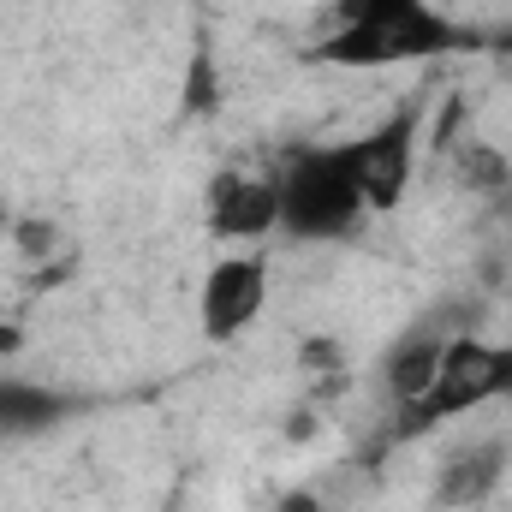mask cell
I'll use <instances>...</instances> for the list:
<instances>
[{
    "mask_svg": "<svg viewBox=\"0 0 512 512\" xmlns=\"http://www.w3.org/2000/svg\"><path fill=\"white\" fill-rule=\"evenodd\" d=\"M274 512H322V501H316L310 489H292V495H280V507Z\"/></svg>",
    "mask_w": 512,
    "mask_h": 512,
    "instance_id": "obj_10",
    "label": "cell"
},
{
    "mask_svg": "<svg viewBox=\"0 0 512 512\" xmlns=\"http://www.w3.org/2000/svg\"><path fill=\"white\" fill-rule=\"evenodd\" d=\"M274 185H280V233L298 245H346L370 221V203L334 143L286 149V161L274 167Z\"/></svg>",
    "mask_w": 512,
    "mask_h": 512,
    "instance_id": "obj_2",
    "label": "cell"
},
{
    "mask_svg": "<svg viewBox=\"0 0 512 512\" xmlns=\"http://www.w3.org/2000/svg\"><path fill=\"white\" fill-rule=\"evenodd\" d=\"M501 399H512V340H483V334L459 328L447 340L429 387L405 411H393V441L465 423V417H477L483 405H501Z\"/></svg>",
    "mask_w": 512,
    "mask_h": 512,
    "instance_id": "obj_3",
    "label": "cell"
},
{
    "mask_svg": "<svg viewBox=\"0 0 512 512\" xmlns=\"http://www.w3.org/2000/svg\"><path fill=\"white\" fill-rule=\"evenodd\" d=\"M203 221L221 245L256 251L268 233H280V185L274 167H221L203 191Z\"/></svg>",
    "mask_w": 512,
    "mask_h": 512,
    "instance_id": "obj_6",
    "label": "cell"
},
{
    "mask_svg": "<svg viewBox=\"0 0 512 512\" xmlns=\"http://www.w3.org/2000/svg\"><path fill=\"white\" fill-rule=\"evenodd\" d=\"M507 441L501 435H471V441H453L435 465V501L441 507H483L501 477H507Z\"/></svg>",
    "mask_w": 512,
    "mask_h": 512,
    "instance_id": "obj_8",
    "label": "cell"
},
{
    "mask_svg": "<svg viewBox=\"0 0 512 512\" xmlns=\"http://www.w3.org/2000/svg\"><path fill=\"white\" fill-rule=\"evenodd\" d=\"M334 149H340L346 173L358 179L370 215L399 209L411 179H417V155H423V108H393L376 126H364L358 137H340Z\"/></svg>",
    "mask_w": 512,
    "mask_h": 512,
    "instance_id": "obj_4",
    "label": "cell"
},
{
    "mask_svg": "<svg viewBox=\"0 0 512 512\" xmlns=\"http://www.w3.org/2000/svg\"><path fill=\"white\" fill-rule=\"evenodd\" d=\"M459 334V322H441V316H423V322H411L393 346L382 352V364H376V387H382L387 411H405L429 376H435V364H441V352H447V340Z\"/></svg>",
    "mask_w": 512,
    "mask_h": 512,
    "instance_id": "obj_7",
    "label": "cell"
},
{
    "mask_svg": "<svg viewBox=\"0 0 512 512\" xmlns=\"http://www.w3.org/2000/svg\"><path fill=\"white\" fill-rule=\"evenodd\" d=\"M6 227H12V209H6V203H0V233H6Z\"/></svg>",
    "mask_w": 512,
    "mask_h": 512,
    "instance_id": "obj_11",
    "label": "cell"
},
{
    "mask_svg": "<svg viewBox=\"0 0 512 512\" xmlns=\"http://www.w3.org/2000/svg\"><path fill=\"white\" fill-rule=\"evenodd\" d=\"M477 36L447 18L435 0H334L328 30L310 42V60L322 66H417V60H447L471 54Z\"/></svg>",
    "mask_w": 512,
    "mask_h": 512,
    "instance_id": "obj_1",
    "label": "cell"
},
{
    "mask_svg": "<svg viewBox=\"0 0 512 512\" xmlns=\"http://www.w3.org/2000/svg\"><path fill=\"white\" fill-rule=\"evenodd\" d=\"M72 417V399L30 376H0V441H30L48 435Z\"/></svg>",
    "mask_w": 512,
    "mask_h": 512,
    "instance_id": "obj_9",
    "label": "cell"
},
{
    "mask_svg": "<svg viewBox=\"0 0 512 512\" xmlns=\"http://www.w3.org/2000/svg\"><path fill=\"white\" fill-rule=\"evenodd\" d=\"M268 292H274L268 256L233 251V256H221V262H209L203 292H197V328H203V340L233 346L239 334H251L256 322H262V310H268Z\"/></svg>",
    "mask_w": 512,
    "mask_h": 512,
    "instance_id": "obj_5",
    "label": "cell"
}]
</instances>
